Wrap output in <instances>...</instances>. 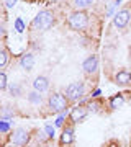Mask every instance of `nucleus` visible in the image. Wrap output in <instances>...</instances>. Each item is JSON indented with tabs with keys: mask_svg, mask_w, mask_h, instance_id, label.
Listing matches in <instances>:
<instances>
[{
	"mask_svg": "<svg viewBox=\"0 0 131 147\" xmlns=\"http://www.w3.org/2000/svg\"><path fill=\"white\" fill-rule=\"evenodd\" d=\"M52 23H54L52 13H49L48 10H43V11H39V13L35 16V20L31 21V26L35 28V30L46 31V30H49V28L52 26Z\"/></svg>",
	"mask_w": 131,
	"mask_h": 147,
	"instance_id": "f257e3e1",
	"label": "nucleus"
},
{
	"mask_svg": "<svg viewBox=\"0 0 131 147\" xmlns=\"http://www.w3.org/2000/svg\"><path fill=\"white\" fill-rule=\"evenodd\" d=\"M69 26L72 28V30H75V31H79V30H84L85 26H87V23H89V16H87V13L85 11H74V13H71V16H69Z\"/></svg>",
	"mask_w": 131,
	"mask_h": 147,
	"instance_id": "f03ea898",
	"label": "nucleus"
},
{
	"mask_svg": "<svg viewBox=\"0 0 131 147\" xmlns=\"http://www.w3.org/2000/svg\"><path fill=\"white\" fill-rule=\"evenodd\" d=\"M84 84L82 82H72L66 87V98L72 101H77L79 98H82L84 95Z\"/></svg>",
	"mask_w": 131,
	"mask_h": 147,
	"instance_id": "7ed1b4c3",
	"label": "nucleus"
},
{
	"mask_svg": "<svg viewBox=\"0 0 131 147\" xmlns=\"http://www.w3.org/2000/svg\"><path fill=\"white\" fill-rule=\"evenodd\" d=\"M49 106L54 111H66V108H67V98L61 93H52L49 96Z\"/></svg>",
	"mask_w": 131,
	"mask_h": 147,
	"instance_id": "20e7f679",
	"label": "nucleus"
},
{
	"mask_svg": "<svg viewBox=\"0 0 131 147\" xmlns=\"http://www.w3.org/2000/svg\"><path fill=\"white\" fill-rule=\"evenodd\" d=\"M130 18H131L130 10H120V11H116L115 16H113V25L116 28H125L128 25Z\"/></svg>",
	"mask_w": 131,
	"mask_h": 147,
	"instance_id": "39448f33",
	"label": "nucleus"
},
{
	"mask_svg": "<svg viewBox=\"0 0 131 147\" xmlns=\"http://www.w3.org/2000/svg\"><path fill=\"white\" fill-rule=\"evenodd\" d=\"M82 69H84L85 74L97 72V69H98V57H97V56H89V57L84 61V64H82Z\"/></svg>",
	"mask_w": 131,
	"mask_h": 147,
	"instance_id": "423d86ee",
	"label": "nucleus"
},
{
	"mask_svg": "<svg viewBox=\"0 0 131 147\" xmlns=\"http://www.w3.org/2000/svg\"><path fill=\"white\" fill-rule=\"evenodd\" d=\"M28 139H30V136H28V132L25 131V129H16L15 132H13V137H12V141H13V144L18 147L25 146L26 142H28Z\"/></svg>",
	"mask_w": 131,
	"mask_h": 147,
	"instance_id": "0eeeda50",
	"label": "nucleus"
},
{
	"mask_svg": "<svg viewBox=\"0 0 131 147\" xmlns=\"http://www.w3.org/2000/svg\"><path fill=\"white\" fill-rule=\"evenodd\" d=\"M33 87H35V90H36V92H39V93H41V92L48 90V87H49V80H48L46 77L39 75V77H36V79H35Z\"/></svg>",
	"mask_w": 131,
	"mask_h": 147,
	"instance_id": "6e6552de",
	"label": "nucleus"
},
{
	"mask_svg": "<svg viewBox=\"0 0 131 147\" xmlns=\"http://www.w3.org/2000/svg\"><path fill=\"white\" fill-rule=\"evenodd\" d=\"M20 65L25 69V70H31L33 65H35V56H33L31 53H28V54H25V56H21Z\"/></svg>",
	"mask_w": 131,
	"mask_h": 147,
	"instance_id": "1a4fd4ad",
	"label": "nucleus"
},
{
	"mask_svg": "<svg viewBox=\"0 0 131 147\" xmlns=\"http://www.w3.org/2000/svg\"><path fill=\"white\" fill-rule=\"evenodd\" d=\"M115 82L120 85H126L131 82V72L130 70H120V72H116L115 75Z\"/></svg>",
	"mask_w": 131,
	"mask_h": 147,
	"instance_id": "9d476101",
	"label": "nucleus"
},
{
	"mask_svg": "<svg viewBox=\"0 0 131 147\" xmlns=\"http://www.w3.org/2000/svg\"><path fill=\"white\" fill-rule=\"evenodd\" d=\"M85 116H87V110L85 108H80V106H77V108H74L71 111V118H72L74 123H79L80 119H84Z\"/></svg>",
	"mask_w": 131,
	"mask_h": 147,
	"instance_id": "9b49d317",
	"label": "nucleus"
},
{
	"mask_svg": "<svg viewBox=\"0 0 131 147\" xmlns=\"http://www.w3.org/2000/svg\"><path fill=\"white\" fill-rule=\"evenodd\" d=\"M123 103H125V98H123V95H115L113 98L110 100V106L113 108V110H118V108H121L123 106Z\"/></svg>",
	"mask_w": 131,
	"mask_h": 147,
	"instance_id": "f8f14e48",
	"label": "nucleus"
},
{
	"mask_svg": "<svg viewBox=\"0 0 131 147\" xmlns=\"http://www.w3.org/2000/svg\"><path fill=\"white\" fill-rule=\"evenodd\" d=\"M74 141V131L69 127V129H64L62 136H61V142L62 144H71Z\"/></svg>",
	"mask_w": 131,
	"mask_h": 147,
	"instance_id": "ddd939ff",
	"label": "nucleus"
},
{
	"mask_svg": "<svg viewBox=\"0 0 131 147\" xmlns=\"http://www.w3.org/2000/svg\"><path fill=\"white\" fill-rule=\"evenodd\" d=\"M94 0H74V5L77 8H85V7H90Z\"/></svg>",
	"mask_w": 131,
	"mask_h": 147,
	"instance_id": "4468645a",
	"label": "nucleus"
},
{
	"mask_svg": "<svg viewBox=\"0 0 131 147\" xmlns=\"http://www.w3.org/2000/svg\"><path fill=\"white\" fill-rule=\"evenodd\" d=\"M7 62H8V53L2 49V51H0V67L7 65Z\"/></svg>",
	"mask_w": 131,
	"mask_h": 147,
	"instance_id": "2eb2a0df",
	"label": "nucleus"
},
{
	"mask_svg": "<svg viewBox=\"0 0 131 147\" xmlns=\"http://www.w3.org/2000/svg\"><path fill=\"white\" fill-rule=\"evenodd\" d=\"M28 98H30V101H31V103H39V101H41V95L35 90L33 93H30V96H28Z\"/></svg>",
	"mask_w": 131,
	"mask_h": 147,
	"instance_id": "dca6fc26",
	"label": "nucleus"
},
{
	"mask_svg": "<svg viewBox=\"0 0 131 147\" xmlns=\"http://www.w3.org/2000/svg\"><path fill=\"white\" fill-rule=\"evenodd\" d=\"M7 75L3 72H0V90H5L7 88Z\"/></svg>",
	"mask_w": 131,
	"mask_h": 147,
	"instance_id": "f3484780",
	"label": "nucleus"
},
{
	"mask_svg": "<svg viewBox=\"0 0 131 147\" xmlns=\"http://www.w3.org/2000/svg\"><path fill=\"white\" fill-rule=\"evenodd\" d=\"M10 129V123H7V121H0V132H7Z\"/></svg>",
	"mask_w": 131,
	"mask_h": 147,
	"instance_id": "a211bd4d",
	"label": "nucleus"
},
{
	"mask_svg": "<svg viewBox=\"0 0 131 147\" xmlns=\"http://www.w3.org/2000/svg\"><path fill=\"white\" fill-rule=\"evenodd\" d=\"M15 28H16V31H18V33H21L23 30H25V25H23V21H21L20 18L15 21Z\"/></svg>",
	"mask_w": 131,
	"mask_h": 147,
	"instance_id": "6ab92c4d",
	"label": "nucleus"
},
{
	"mask_svg": "<svg viewBox=\"0 0 131 147\" xmlns=\"http://www.w3.org/2000/svg\"><path fill=\"white\" fill-rule=\"evenodd\" d=\"M44 131H46V134H48V137H54V127L52 126H44Z\"/></svg>",
	"mask_w": 131,
	"mask_h": 147,
	"instance_id": "aec40b11",
	"label": "nucleus"
},
{
	"mask_svg": "<svg viewBox=\"0 0 131 147\" xmlns=\"http://www.w3.org/2000/svg\"><path fill=\"white\" fill-rule=\"evenodd\" d=\"M116 7H118V2H115V3H113V5L110 7V8H108V11H107V15L108 16H115V13H113V11H115V8Z\"/></svg>",
	"mask_w": 131,
	"mask_h": 147,
	"instance_id": "412c9836",
	"label": "nucleus"
},
{
	"mask_svg": "<svg viewBox=\"0 0 131 147\" xmlns=\"http://www.w3.org/2000/svg\"><path fill=\"white\" fill-rule=\"evenodd\" d=\"M64 118H66V113H62V115L59 116L58 119H56V126H58V127H61V126H62V123H64Z\"/></svg>",
	"mask_w": 131,
	"mask_h": 147,
	"instance_id": "4be33fe9",
	"label": "nucleus"
},
{
	"mask_svg": "<svg viewBox=\"0 0 131 147\" xmlns=\"http://www.w3.org/2000/svg\"><path fill=\"white\" fill-rule=\"evenodd\" d=\"M15 3H16V0H5L7 8H12V7H15Z\"/></svg>",
	"mask_w": 131,
	"mask_h": 147,
	"instance_id": "5701e85b",
	"label": "nucleus"
},
{
	"mask_svg": "<svg viewBox=\"0 0 131 147\" xmlns=\"http://www.w3.org/2000/svg\"><path fill=\"white\" fill-rule=\"evenodd\" d=\"M2 115L5 116V118H10V116H12V115H13V113H12V111H10V110H8V108H5V110L2 111Z\"/></svg>",
	"mask_w": 131,
	"mask_h": 147,
	"instance_id": "b1692460",
	"label": "nucleus"
},
{
	"mask_svg": "<svg viewBox=\"0 0 131 147\" xmlns=\"http://www.w3.org/2000/svg\"><path fill=\"white\" fill-rule=\"evenodd\" d=\"M10 92H12V95H16V93H18V87H16V85H15V87L12 85V87H10Z\"/></svg>",
	"mask_w": 131,
	"mask_h": 147,
	"instance_id": "393cba45",
	"label": "nucleus"
},
{
	"mask_svg": "<svg viewBox=\"0 0 131 147\" xmlns=\"http://www.w3.org/2000/svg\"><path fill=\"white\" fill-rule=\"evenodd\" d=\"M100 93H102V90H95L94 93H92V98H97V96H100Z\"/></svg>",
	"mask_w": 131,
	"mask_h": 147,
	"instance_id": "a878e982",
	"label": "nucleus"
},
{
	"mask_svg": "<svg viewBox=\"0 0 131 147\" xmlns=\"http://www.w3.org/2000/svg\"><path fill=\"white\" fill-rule=\"evenodd\" d=\"M130 101H131V98H130Z\"/></svg>",
	"mask_w": 131,
	"mask_h": 147,
	"instance_id": "bb28decb",
	"label": "nucleus"
}]
</instances>
